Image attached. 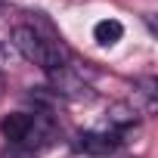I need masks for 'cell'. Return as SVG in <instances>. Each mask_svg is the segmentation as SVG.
I'll use <instances>...</instances> for the list:
<instances>
[{"instance_id":"8","label":"cell","mask_w":158,"mask_h":158,"mask_svg":"<svg viewBox=\"0 0 158 158\" xmlns=\"http://www.w3.org/2000/svg\"><path fill=\"white\" fill-rule=\"evenodd\" d=\"M0 87H3V77H0Z\"/></svg>"},{"instance_id":"3","label":"cell","mask_w":158,"mask_h":158,"mask_svg":"<svg viewBox=\"0 0 158 158\" xmlns=\"http://www.w3.org/2000/svg\"><path fill=\"white\" fill-rule=\"evenodd\" d=\"M121 143H124V133H118V130H112V127H109V130H87V133L77 136V149L87 152V155H93V158L112 155Z\"/></svg>"},{"instance_id":"6","label":"cell","mask_w":158,"mask_h":158,"mask_svg":"<svg viewBox=\"0 0 158 158\" xmlns=\"http://www.w3.org/2000/svg\"><path fill=\"white\" fill-rule=\"evenodd\" d=\"M93 37H96L99 47H115V44L124 37V25H121L118 19H102V22H96Z\"/></svg>"},{"instance_id":"4","label":"cell","mask_w":158,"mask_h":158,"mask_svg":"<svg viewBox=\"0 0 158 158\" xmlns=\"http://www.w3.org/2000/svg\"><path fill=\"white\" fill-rule=\"evenodd\" d=\"M53 84H56V93H62V96H71V99H90L93 93H90V87L77 77L68 65L65 68H59V71H53Z\"/></svg>"},{"instance_id":"5","label":"cell","mask_w":158,"mask_h":158,"mask_svg":"<svg viewBox=\"0 0 158 158\" xmlns=\"http://www.w3.org/2000/svg\"><path fill=\"white\" fill-rule=\"evenodd\" d=\"M136 121H139V109L130 106V102H115V106L109 109V127L118 130V133H124V130L133 127Z\"/></svg>"},{"instance_id":"1","label":"cell","mask_w":158,"mask_h":158,"mask_svg":"<svg viewBox=\"0 0 158 158\" xmlns=\"http://www.w3.org/2000/svg\"><path fill=\"white\" fill-rule=\"evenodd\" d=\"M10 40H13V47L22 53V59L34 62L37 68H44V71H50V74L68 65L65 47H62L56 37L44 34L37 25H16L13 34H10Z\"/></svg>"},{"instance_id":"2","label":"cell","mask_w":158,"mask_h":158,"mask_svg":"<svg viewBox=\"0 0 158 158\" xmlns=\"http://www.w3.org/2000/svg\"><path fill=\"white\" fill-rule=\"evenodd\" d=\"M0 130L10 139V146L28 149L34 155H37V149H44L53 139V121L40 112H13V115L3 118Z\"/></svg>"},{"instance_id":"7","label":"cell","mask_w":158,"mask_h":158,"mask_svg":"<svg viewBox=\"0 0 158 158\" xmlns=\"http://www.w3.org/2000/svg\"><path fill=\"white\" fill-rule=\"evenodd\" d=\"M6 158H37V155H34V152H28V149H19V146H10Z\"/></svg>"}]
</instances>
